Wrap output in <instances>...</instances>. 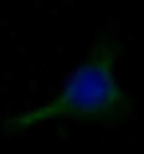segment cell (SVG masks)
I'll return each instance as SVG.
<instances>
[{"mask_svg": "<svg viewBox=\"0 0 144 154\" xmlns=\"http://www.w3.org/2000/svg\"><path fill=\"white\" fill-rule=\"evenodd\" d=\"M118 36H93L88 51L77 57V67H67V77L57 82V93L26 113L11 118V128H36V123H52V118H67V123H118L129 118V88H124V72H118Z\"/></svg>", "mask_w": 144, "mask_h": 154, "instance_id": "6da1fadb", "label": "cell"}]
</instances>
